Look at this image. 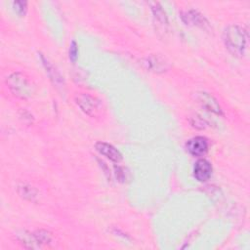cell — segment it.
Listing matches in <instances>:
<instances>
[{"instance_id":"obj_1","label":"cell","mask_w":250,"mask_h":250,"mask_svg":"<svg viewBox=\"0 0 250 250\" xmlns=\"http://www.w3.org/2000/svg\"><path fill=\"white\" fill-rule=\"evenodd\" d=\"M223 41L228 51L235 57H242L247 46V35L243 28L230 24L223 32Z\"/></svg>"},{"instance_id":"obj_2","label":"cell","mask_w":250,"mask_h":250,"mask_svg":"<svg viewBox=\"0 0 250 250\" xmlns=\"http://www.w3.org/2000/svg\"><path fill=\"white\" fill-rule=\"evenodd\" d=\"M77 106L88 116L92 118H102L104 115L105 107L103 102L95 96L88 93H79L74 97Z\"/></svg>"},{"instance_id":"obj_3","label":"cell","mask_w":250,"mask_h":250,"mask_svg":"<svg viewBox=\"0 0 250 250\" xmlns=\"http://www.w3.org/2000/svg\"><path fill=\"white\" fill-rule=\"evenodd\" d=\"M7 85L11 92L21 99L29 98L34 92L31 80L21 72H14L7 77Z\"/></svg>"},{"instance_id":"obj_4","label":"cell","mask_w":250,"mask_h":250,"mask_svg":"<svg viewBox=\"0 0 250 250\" xmlns=\"http://www.w3.org/2000/svg\"><path fill=\"white\" fill-rule=\"evenodd\" d=\"M194 98L197 101V103L206 110L213 112L217 115H222V107L219 104L218 101L209 93L206 92H196L194 94Z\"/></svg>"},{"instance_id":"obj_5","label":"cell","mask_w":250,"mask_h":250,"mask_svg":"<svg viewBox=\"0 0 250 250\" xmlns=\"http://www.w3.org/2000/svg\"><path fill=\"white\" fill-rule=\"evenodd\" d=\"M142 63L144 64L146 69L155 73L165 72L170 67L168 62L163 57H160L157 55H150L146 57L143 60Z\"/></svg>"},{"instance_id":"obj_6","label":"cell","mask_w":250,"mask_h":250,"mask_svg":"<svg viewBox=\"0 0 250 250\" xmlns=\"http://www.w3.org/2000/svg\"><path fill=\"white\" fill-rule=\"evenodd\" d=\"M186 148L188 153L193 156H201L208 150V141L206 138L197 136L189 139L186 144Z\"/></svg>"},{"instance_id":"obj_7","label":"cell","mask_w":250,"mask_h":250,"mask_svg":"<svg viewBox=\"0 0 250 250\" xmlns=\"http://www.w3.org/2000/svg\"><path fill=\"white\" fill-rule=\"evenodd\" d=\"M212 175V165L206 159H199L193 167V176L198 182H206Z\"/></svg>"},{"instance_id":"obj_8","label":"cell","mask_w":250,"mask_h":250,"mask_svg":"<svg viewBox=\"0 0 250 250\" xmlns=\"http://www.w3.org/2000/svg\"><path fill=\"white\" fill-rule=\"evenodd\" d=\"M95 148L96 150L105 156L107 159L113 161V162H120L122 160V155L121 153L111 145L107 144V143H104V142H97L95 144Z\"/></svg>"},{"instance_id":"obj_9","label":"cell","mask_w":250,"mask_h":250,"mask_svg":"<svg viewBox=\"0 0 250 250\" xmlns=\"http://www.w3.org/2000/svg\"><path fill=\"white\" fill-rule=\"evenodd\" d=\"M41 60L46 68V72L48 73V75H49L50 79L53 81V83L57 87H63V79H62V75L60 74V72L56 69V67L43 55H41Z\"/></svg>"},{"instance_id":"obj_10","label":"cell","mask_w":250,"mask_h":250,"mask_svg":"<svg viewBox=\"0 0 250 250\" xmlns=\"http://www.w3.org/2000/svg\"><path fill=\"white\" fill-rule=\"evenodd\" d=\"M182 19L187 24H193V25L202 26V27L204 26V22L206 21L204 17L201 14L193 10L184 13L182 16Z\"/></svg>"},{"instance_id":"obj_11","label":"cell","mask_w":250,"mask_h":250,"mask_svg":"<svg viewBox=\"0 0 250 250\" xmlns=\"http://www.w3.org/2000/svg\"><path fill=\"white\" fill-rule=\"evenodd\" d=\"M150 5H151L152 14H153L154 18L156 19V21H158L161 24H167L168 23V20H167L166 13L162 9L160 4L156 3V2H153V3H150Z\"/></svg>"},{"instance_id":"obj_12","label":"cell","mask_w":250,"mask_h":250,"mask_svg":"<svg viewBox=\"0 0 250 250\" xmlns=\"http://www.w3.org/2000/svg\"><path fill=\"white\" fill-rule=\"evenodd\" d=\"M68 57H69V60L72 62H75L77 58H78V46H77V43L73 40L70 45H69V51H68Z\"/></svg>"},{"instance_id":"obj_13","label":"cell","mask_w":250,"mask_h":250,"mask_svg":"<svg viewBox=\"0 0 250 250\" xmlns=\"http://www.w3.org/2000/svg\"><path fill=\"white\" fill-rule=\"evenodd\" d=\"M14 5V9L15 11L20 15V16H24L26 13V7H27V3L23 2V1H17L13 3Z\"/></svg>"}]
</instances>
